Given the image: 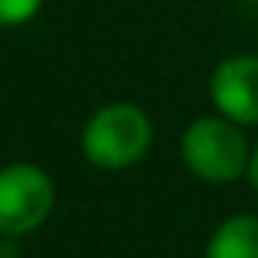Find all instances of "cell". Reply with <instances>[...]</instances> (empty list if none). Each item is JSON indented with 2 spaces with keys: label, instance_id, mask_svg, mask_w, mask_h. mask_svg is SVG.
Masks as SVG:
<instances>
[{
  "label": "cell",
  "instance_id": "1",
  "mask_svg": "<svg viewBox=\"0 0 258 258\" xmlns=\"http://www.w3.org/2000/svg\"><path fill=\"white\" fill-rule=\"evenodd\" d=\"M154 144V121L131 101L101 105L82 127V157L98 170H127Z\"/></svg>",
  "mask_w": 258,
  "mask_h": 258
},
{
  "label": "cell",
  "instance_id": "2",
  "mask_svg": "<svg viewBox=\"0 0 258 258\" xmlns=\"http://www.w3.org/2000/svg\"><path fill=\"white\" fill-rule=\"evenodd\" d=\"M180 157L196 180L213 183V186H229L239 176H245L252 144L242 124L222 114H200L186 124L180 138Z\"/></svg>",
  "mask_w": 258,
  "mask_h": 258
},
{
  "label": "cell",
  "instance_id": "3",
  "mask_svg": "<svg viewBox=\"0 0 258 258\" xmlns=\"http://www.w3.org/2000/svg\"><path fill=\"white\" fill-rule=\"evenodd\" d=\"M56 209V183L39 164L0 167V239H23L46 226Z\"/></svg>",
  "mask_w": 258,
  "mask_h": 258
},
{
  "label": "cell",
  "instance_id": "4",
  "mask_svg": "<svg viewBox=\"0 0 258 258\" xmlns=\"http://www.w3.org/2000/svg\"><path fill=\"white\" fill-rule=\"evenodd\" d=\"M209 98L216 114L242 127L258 124V56L239 52L222 59L209 76Z\"/></svg>",
  "mask_w": 258,
  "mask_h": 258
},
{
  "label": "cell",
  "instance_id": "5",
  "mask_svg": "<svg viewBox=\"0 0 258 258\" xmlns=\"http://www.w3.org/2000/svg\"><path fill=\"white\" fill-rule=\"evenodd\" d=\"M203 258H258V216L235 213L213 229Z\"/></svg>",
  "mask_w": 258,
  "mask_h": 258
},
{
  "label": "cell",
  "instance_id": "6",
  "mask_svg": "<svg viewBox=\"0 0 258 258\" xmlns=\"http://www.w3.org/2000/svg\"><path fill=\"white\" fill-rule=\"evenodd\" d=\"M46 0H0V30H17L39 17Z\"/></svg>",
  "mask_w": 258,
  "mask_h": 258
},
{
  "label": "cell",
  "instance_id": "7",
  "mask_svg": "<svg viewBox=\"0 0 258 258\" xmlns=\"http://www.w3.org/2000/svg\"><path fill=\"white\" fill-rule=\"evenodd\" d=\"M245 176H248V183H252V189L258 193V141L252 144V157H248V170H245Z\"/></svg>",
  "mask_w": 258,
  "mask_h": 258
}]
</instances>
